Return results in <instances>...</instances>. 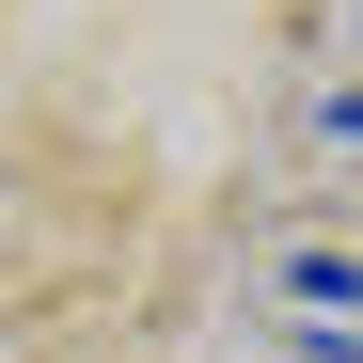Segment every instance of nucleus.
<instances>
[{
  "label": "nucleus",
  "instance_id": "f257e3e1",
  "mask_svg": "<svg viewBox=\"0 0 363 363\" xmlns=\"http://www.w3.org/2000/svg\"><path fill=\"white\" fill-rule=\"evenodd\" d=\"M284 284H300V300H316V316H363V253H300Z\"/></svg>",
  "mask_w": 363,
  "mask_h": 363
}]
</instances>
